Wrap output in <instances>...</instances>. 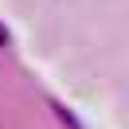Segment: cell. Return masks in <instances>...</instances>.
<instances>
[{
    "instance_id": "6da1fadb",
    "label": "cell",
    "mask_w": 129,
    "mask_h": 129,
    "mask_svg": "<svg viewBox=\"0 0 129 129\" xmlns=\"http://www.w3.org/2000/svg\"><path fill=\"white\" fill-rule=\"evenodd\" d=\"M0 43H8V31H4V27H0Z\"/></svg>"
}]
</instances>
